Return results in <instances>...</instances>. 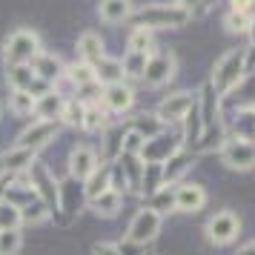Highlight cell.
Wrapping results in <instances>:
<instances>
[{
    "mask_svg": "<svg viewBox=\"0 0 255 255\" xmlns=\"http://www.w3.org/2000/svg\"><path fill=\"white\" fill-rule=\"evenodd\" d=\"M132 20L138 26H146V29L155 32V29H181L192 17H189V12L181 3H149L140 12L132 14Z\"/></svg>",
    "mask_w": 255,
    "mask_h": 255,
    "instance_id": "1",
    "label": "cell"
},
{
    "mask_svg": "<svg viewBox=\"0 0 255 255\" xmlns=\"http://www.w3.org/2000/svg\"><path fill=\"white\" fill-rule=\"evenodd\" d=\"M92 255H124L118 244H109V241H101L92 247Z\"/></svg>",
    "mask_w": 255,
    "mask_h": 255,
    "instance_id": "40",
    "label": "cell"
},
{
    "mask_svg": "<svg viewBox=\"0 0 255 255\" xmlns=\"http://www.w3.org/2000/svg\"><path fill=\"white\" fill-rule=\"evenodd\" d=\"M161 224H163V218L155 212V209H149V207L138 209V212H135V218L129 221L127 241L129 244H138V247H146L149 241H155V238H158Z\"/></svg>",
    "mask_w": 255,
    "mask_h": 255,
    "instance_id": "4",
    "label": "cell"
},
{
    "mask_svg": "<svg viewBox=\"0 0 255 255\" xmlns=\"http://www.w3.org/2000/svg\"><path fill=\"white\" fill-rule=\"evenodd\" d=\"M63 78H66L72 86L83 89V86L95 83V69H92V63H86V60H81V63H69V66H63Z\"/></svg>",
    "mask_w": 255,
    "mask_h": 255,
    "instance_id": "26",
    "label": "cell"
},
{
    "mask_svg": "<svg viewBox=\"0 0 255 255\" xmlns=\"http://www.w3.org/2000/svg\"><path fill=\"white\" fill-rule=\"evenodd\" d=\"M32 69H35V78L52 83V86H55L58 78H63V63H60V58L58 55H49V52H40L32 60Z\"/></svg>",
    "mask_w": 255,
    "mask_h": 255,
    "instance_id": "18",
    "label": "cell"
},
{
    "mask_svg": "<svg viewBox=\"0 0 255 255\" xmlns=\"http://www.w3.org/2000/svg\"><path fill=\"white\" fill-rule=\"evenodd\" d=\"M6 81L12 89H29L32 81H35V69H32V63H12V66H6Z\"/></svg>",
    "mask_w": 255,
    "mask_h": 255,
    "instance_id": "27",
    "label": "cell"
},
{
    "mask_svg": "<svg viewBox=\"0 0 255 255\" xmlns=\"http://www.w3.org/2000/svg\"><path fill=\"white\" fill-rule=\"evenodd\" d=\"M98 166H101V158L89 143H81L69 152V178H75V181H86Z\"/></svg>",
    "mask_w": 255,
    "mask_h": 255,
    "instance_id": "12",
    "label": "cell"
},
{
    "mask_svg": "<svg viewBox=\"0 0 255 255\" xmlns=\"http://www.w3.org/2000/svg\"><path fill=\"white\" fill-rule=\"evenodd\" d=\"M60 132V124L58 121H35V124H29V127L17 135V146H26V149H43L49 146L52 140L58 138Z\"/></svg>",
    "mask_w": 255,
    "mask_h": 255,
    "instance_id": "10",
    "label": "cell"
},
{
    "mask_svg": "<svg viewBox=\"0 0 255 255\" xmlns=\"http://www.w3.org/2000/svg\"><path fill=\"white\" fill-rule=\"evenodd\" d=\"M224 26L230 35H250V26H253V14H244V12H227L224 17Z\"/></svg>",
    "mask_w": 255,
    "mask_h": 255,
    "instance_id": "36",
    "label": "cell"
},
{
    "mask_svg": "<svg viewBox=\"0 0 255 255\" xmlns=\"http://www.w3.org/2000/svg\"><path fill=\"white\" fill-rule=\"evenodd\" d=\"M152 43H155V32L146 26H135L127 37L129 52H152Z\"/></svg>",
    "mask_w": 255,
    "mask_h": 255,
    "instance_id": "33",
    "label": "cell"
},
{
    "mask_svg": "<svg viewBox=\"0 0 255 255\" xmlns=\"http://www.w3.org/2000/svg\"><path fill=\"white\" fill-rule=\"evenodd\" d=\"M232 3V12H244V14H250L255 9V0H230Z\"/></svg>",
    "mask_w": 255,
    "mask_h": 255,
    "instance_id": "43",
    "label": "cell"
},
{
    "mask_svg": "<svg viewBox=\"0 0 255 255\" xmlns=\"http://www.w3.org/2000/svg\"><path fill=\"white\" fill-rule=\"evenodd\" d=\"M92 69H95V81L104 83V86L124 81V60L121 58H109V55H104L101 60H95L92 63Z\"/></svg>",
    "mask_w": 255,
    "mask_h": 255,
    "instance_id": "19",
    "label": "cell"
},
{
    "mask_svg": "<svg viewBox=\"0 0 255 255\" xmlns=\"http://www.w3.org/2000/svg\"><path fill=\"white\" fill-rule=\"evenodd\" d=\"M163 186V169L161 163H143V175H140V189L143 192H155Z\"/></svg>",
    "mask_w": 255,
    "mask_h": 255,
    "instance_id": "35",
    "label": "cell"
},
{
    "mask_svg": "<svg viewBox=\"0 0 255 255\" xmlns=\"http://www.w3.org/2000/svg\"><path fill=\"white\" fill-rule=\"evenodd\" d=\"M106 127H109V115H106V109H101V104H86L81 129H86V132H106Z\"/></svg>",
    "mask_w": 255,
    "mask_h": 255,
    "instance_id": "28",
    "label": "cell"
},
{
    "mask_svg": "<svg viewBox=\"0 0 255 255\" xmlns=\"http://www.w3.org/2000/svg\"><path fill=\"white\" fill-rule=\"evenodd\" d=\"M29 184L32 189L37 192V198L46 204L49 209H58V201H60V184L55 181V175L49 172L43 163H32L29 166Z\"/></svg>",
    "mask_w": 255,
    "mask_h": 255,
    "instance_id": "9",
    "label": "cell"
},
{
    "mask_svg": "<svg viewBox=\"0 0 255 255\" xmlns=\"http://www.w3.org/2000/svg\"><path fill=\"white\" fill-rule=\"evenodd\" d=\"M89 207H92L95 215H101V218H115L118 212H121V207H124V195L115 192V189H106V192H101L98 198L89 201Z\"/></svg>",
    "mask_w": 255,
    "mask_h": 255,
    "instance_id": "23",
    "label": "cell"
},
{
    "mask_svg": "<svg viewBox=\"0 0 255 255\" xmlns=\"http://www.w3.org/2000/svg\"><path fill=\"white\" fill-rule=\"evenodd\" d=\"M204 232H207V238L215 244V247H227V244H232L238 238L241 221H238V215H235L232 209H221V212H215V215L207 221Z\"/></svg>",
    "mask_w": 255,
    "mask_h": 255,
    "instance_id": "5",
    "label": "cell"
},
{
    "mask_svg": "<svg viewBox=\"0 0 255 255\" xmlns=\"http://www.w3.org/2000/svg\"><path fill=\"white\" fill-rule=\"evenodd\" d=\"M221 161L230 169L250 172L255 169V143L250 138H227V143L221 146Z\"/></svg>",
    "mask_w": 255,
    "mask_h": 255,
    "instance_id": "6",
    "label": "cell"
},
{
    "mask_svg": "<svg viewBox=\"0 0 255 255\" xmlns=\"http://www.w3.org/2000/svg\"><path fill=\"white\" fill-rule=\"evenodd\" d=\"M78 55H81V60H86V63L101 60L106 55L104 37L98 35V32H83V35L78 37Z\"/></svg>",
    "mask_w": 255,
    "mask_h": 255,
    "instance_id": "24",
    "label": "cell"
},
{
    "mask_svg": "<svg viewBox=\"0 0 255 255\" xmlns=\"http://www.w3.org/2000/svg\"><path fill=\"white\" fill-rule=\"evenodd\" d=\"M192 166H195V155L178 149L169 161L161 163V169H163V186H175L178 181H184V175L189 172Z\"/></svg>",
    "mask_w": 255,
    "mask_h": 255,
    "instance_id": "15",
    "label": "cell"
},
{
    "mask_svg": "<svg viewBox=\"0 0 255 255\" xmlns=\"http://www.w3.org/2000/svg\"><path fill=\"white\" fill-rule=\"evenodd\" d=\"M178 3H181L186 12H189V17H195V14H201L204 9H207V6H204L201 0H178Z\"/></svg>",
    "mask_w": 255,
    "mask_h": 255,
    "instance_id": "42",
    "label": "cell"
},
{
    "mask_svg": "<svg viewBox=\"0 0 255 255\" xmlns=\"http://www.w3.org/2000/svg\"><path fill=\"white\" fill-rule=\"evenodd\" d=\"M20 250H23V235H20V230L0 232V255H17Z\"/></svg>",
    "mask_w": 255,
    "mask_h": 255,
    "instance_id": "39",
    "label": "cell"
},
{
    "mask_svg": "<svg viewBox=\"0 0 255 255\" xmlns=\"http://www.w3.org/2000/svg\"><path fill=\"white\" fill-rule=\"evenodd\" d=\"M178 149H184V135H169V132H161L158 138L143 140L140 161H143V163H163V161H169Z\"/></svg>",
    "mask_w": 255,
    "mask_h": 255,
    "instance_id": "8",
    "label": "cell"
},
{
    "mask_svg": "<svg viewBox=\"0 0 255 255\" xmlns=\"http://www.w3.org/2000/svg\"><path fill=\"white\" fill-rule=\"evenodd\" d=\"M244 75H247L244 72V49H230L215 60L212 75H209V86L221 98H227L230 92H235V86L244 81Z\"/></svg>",
    "mask_w": 255,
    "mask_h": 255,
    "instance_id": "2",
    "label": "cell"
},
{
    "mask_svg": "<svg viewBox=\"0 0 255 255\" xmlns=\"http://www.w3.org/2000/svg\"><path fill=\"white\" fill-rule=\"evenodd\" d=\"M63 112V95H58V89L35 98V115L37 121H58Z\"/></svg>",
    "mask_w": 255,
    "mask_h": 255,
    "instance_id": "22",
    "label": "cell"
},
{
    "mask_svg": "<svg viewBox=\"0 0 255 255\" xmlns=\"http://www.w3.org/2000/svg\"><path fill=\"white\" fill-rule=\"evenodd\" d=\"M132 104H135V92H132V86H127V83H109L104 89V106L106 112H112V115H124V112H129L132 109Z\"/></svg>",
    "mask_w": 255,
    "mask_h": 255,
    "instance_id": "14",
    "label": "cell"
},
{
    "mask_svg": "<svg viewBox=\"0 0 255 255\" xmlns=\"http://www.w3.org/2000/svg\"><path fill=\"white\" fill-rule=\"evenodd\" d=\"M83 109L86 104H81L78 98H72V101H63V112H60V121L66 124V127H83Z\"/></svg>",
    "mask_w": 255,
    "mask_h": 255,
    "instance_id": "37",
    "label": "cell"
},
{
    "mask_svg": "<svg viewBox=\"0 0 255 255\" xmlns=\"http://www.w3.org/2000/svg\"><path fill=\"white\" fill-rule=\"evenodd\" d=\"M149 55L152 52H127V58L124 60V78H143V72H146V63H149Z\"/></svg>",
    "mask_w": 255,
    "mask_h": 255,
    "instance_id": "30",
    "label": "cell"
},
{
    "mask_svg": "<svg viewBox=\"0 0 255 255\" xmlns=\"http://www.w3.org/2000/svg\"><path fill=\"white\" fill-rule=\"evenodd\" d=\"M132 0H101V6H98V17L109 26H118L124 23V20H132Z\"/></svg>",
    "mask_w": 255,
    "mask_h": 255,
    "instance_id": "17",
    "label": "cell"
},
{
    "mask_svg": "<svg viewBox=\"0 0 255 255\" xmlns=\"http://www.w3.org/2000/svg\"><path fill=\"white\" fill-rule=\"evenodd\" d=\"M109 169H112V166H104V163H101V166H98V169H95V172L83 181V184H86V186H83L86 201H92V198H98L101 192H106V189H109Z\"/></svg>",
    "mask_w": 255,
    "mask_h": 255,
    "instance_id": "29",
    "label": "cell"
},
{
    "mask_svg": "<svg viewBox=\"0 0 255 255\" xmlns=\"http://www.w3.org/2000/svg\"><path fill=\"white\" fill-rule=\"evenodd\" d=\"M250 37L255 40V17H253V26H250Z\"/></svg>",
    "mask_w": 255,
    "mask_h": 255,
    "instance_id": "45",
    "label": "cell"
},
{
    "mask_svg": "<svg viewBox=\"0 0 255 255\" xmlns=\"http://www.w3.org/2000/svg\"><path fill=\"white\" fill-rule=\"evenodd\" d=\"M49 215H52V209H49L40 198H35L32 204L20 207V221H23V224H43Z\"/></svg>",
    "mask_w": 255,
    "mask_h": 255,
    "instance_id": "34",
    "label": "cell"
},
{
    "mask_svg": "<svg viewBox=\"0 0 255 255\" xmlns=\"http://www.w3.org/2000/svg\"><path fill=\"white\" fill-rule=\"evenodd\" d=\"M20 207H14L9 201H0V232L3 230H20Z\"/></svg>",
    "mask_w": 255,
    "mask_h": 255,
    "instance_id": "38",
    "label": "cell"
},
{
    "mask_svg": "<svg viewBox=\"0 0 255 255\" xmlns=\"http://www.w3.org/2000/svg\"><path fill=\"white\" fill-rule=\"evenodd\" d=\"M81 195L86 198V192H83L81 181H75V178H69L66 184H60V201H58V209H66L69 215H75V212H81Z\"/></svg>",
    "mask_w": 255,
    "mask_h": 255,
    "instance_id": "25",
    "label": "cell"
},
{
    "mask_svg": "<svg viewBox=\"0 0 255 255\" xmlns=\"http://www.w3.org/2000/svg\"><path fill=\"white\" fill-rule=\"evenodd\" d=\"M9 109H12L17 118L35 115V95L23 92V89H12V95H9Z\"/></svg>",
    "mask_w": 255,
    "mask_h": 255,
    "instance_id": "32",
    "label": "cell"
},
{
    "mask_svg": "<svg viewBox=\"0 0 255 255\" xmlns=\"http://www.w3.org/2000/svg\"><path fill=\"white\" fill-rule=\"evenodd\" d=\"M201 3H204V6H207V9H209V6H215V0H201Z\"/></svg>",
    "mask_w": 255,
    "mask_h": 255,
    "instance_id": "46",
    "label": "cell"
},
{
    "mask_svg": "<svg viewBox=\"0 0 255 255\" xmlns=\"http://www.w3.org/2000/svg\"><path fill=\"white\" fill-rule=\"evenodd\" d=\"M244 72L247 75H255V40L244 49Z\"/></svg>",
    "mask_w": 255,
    "mask_h": 255,
    "instance_id": "41",
    "label": "cell"
},
{
    "mask_svg": "<svg viewBox=\"0 0 255 255\" xmlns=\"http://www.w3.org/2000/svg\"><path fill=\"white\" fill-rule=\"evenodd\" d=\"M198 95L195 92H175V95H166L158 106V115H161L163 124H181L186 118V112L195 106Z\"/></svg>",
    "mask_w": 255,
    "mask_h": 255,
    "instance_id": "11",
    "label": "cell"
},
{
    "mask_svg": "<svg viewBox=\"0 0 255 255\" xmlns=\"http://www.w3.org/2000/svg\"><path fill=\"white\" fill-rule=\"evenodd\" d=\"M40 52H43L40 35L32 32V29H14L12 35L6 37V43H3L6 66H12V63H32Z\"/></svg>",
    "mask_w": 255,
    "mask_h": 255,
    "instance_id": "3",
    "label": "cell"
},
{
    "mask_svg": "<svg viewBox=\"0 0 255 255\" xmlns=\"http://www.w3.org/2000/svg\"><path fill=\"white\" fill-rule=\"evenodd\" d=\"M149 209H155L158 215H166V212H175V189H169V186H161V189H155L149 195V204H146Z\"/></svg>",
    "mask_w": 255,
    "mask_h": 255,
    "instance_id": "31",
    "label": "cell"
},
{
    "mask_svg": "<svg viewBox=\"0 0 255 255\" xmlns=\"http://www.w3.org/2000/svg\"><path fill=\"white\" fill-rule=\"evenodd\" d=\"M207 204V189L201 184H184L175 186V212H198Z\"/></svg>",
    "mask_w": 255,
    "mask_h": 255,
    "instance_id": "13",
    "label": "cell"
},
{
    "mask_svg": "<svg viewBox=\"0 0 255 255\" xmlns=\"http://www.w3.org/2000/svg\"><path fill=\"white\" fill-rule=\"evenodd\" d=\"M35 158H37L35 149H26V146H17L14 143L12 149H6L0 155V166L9 175H20V172H29V166L35 163Z\"/></svg>",
    "mask_w": 255,
    "mask_h": 255,
    "instance_id": "16",
    "label": "cell"
},
{
    "mask_svg": "<svg viewBox=\"0 0 255 255\" xmlns=\"http://www.w3.org/2000/svg\"><path fill=\"white\" fill-rule=\"evenodd\" d=\"M218 104H221V95L207 83V86H204V89L198 92V112H201L204 129L215 127V121H218Z\"/></svg>",
    "mask_w": 255,
    "mask_h": 255,
    "instance_id": "20",
    "label": "cell"
},
{
    "mask_svg": "<svg viewBox=\"0 0 255 255\" xmlns=\"http://www.w3.org/2000/svg\"><path fill=\"white\" fill-rule=\"evenodd\" d=\"M178 72V58L172 52H152L149 63H146V72L140 81L146 83L149 89H161L163 83H169Z\"/></svg>",
    "mask_w": 255,
    "mask_h": 255,
    "instance_id": "7",
    "label": "cell"
},
{
    "mask_svg": "<svg viewBox=\"0 0 255 255\" xmlns=\"http://www.w3.org/2000/svg\"><path fill=\"white\" fill-rule=\"evenodd\" d=\"M132 132H138L143 140H152V138H158L161 132H166V124L161 121V115L158 112H143V115L138 118H132Z\"/></svg>",
    "mask_w": 255,
    "mask_h": 255,
    "instance_id": "21",
    "label": "cell"
},
{
    "mask_svg": "<svg viewBox=\"0 0 255 255\" xmlns=\"http://www.w3.org/2000/svg\"><path fill=\"white\" fill-rule=\"evenodd\" d=\"M235 255H255V241H253V244H247V247H241V250H238Z\"/></svg>",
    "mask_w": 255,
    "mask_h": 255,
    "instance_id": "44",
    "label": "cell"
}]
</instances>
